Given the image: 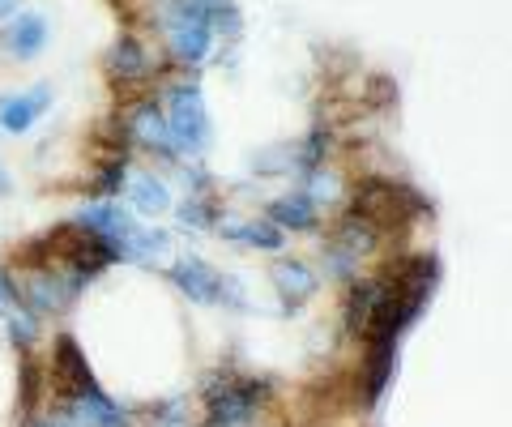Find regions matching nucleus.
Returning <instances> with one entry per match:
<instances>
[{
	"label": "nucleus",
	"mask_w": 512,
	"mask_h": 427,
	"mask_svg": "<svg viewBox=\"0 0 512 427\" xmlns=\"http://www.w3.org/2000/svg\"><path fill=\"white\" fill-rule=\"evenodd\" d=\"M167 133L175 150L197 154L210 146V116H205V99L197 86H175L167 94Z\"/></svg>",
	"instance_id": "obj_1"
},
{
	"label": "nucleus",
	"mask_w": 512,
	"mask_h": 427,
	"mask_svg": "<svg viewBox=\"0 0 512 427\" xmlns=\"http://www.w3.org/2000/svg\"><path fill=\"white\" fill-rule=\"evenodd\" d=\"M47 107H52V86H43V82L18 94H0V133H9V137L30 133Z\"/></svg>",
	"instance_id": "obj_2"
},
{
	"label": "nucleus",
	"mask_w": 512,
	"mask_h": 427,
	"mask_svg": "<svg viewBox=\"0 0 512 427\" xmlns=\"http://www.w3.org/2000/svg\"><path fill=\"white\" fill-rule=\"evenodd\" d=\"M47 39H52V26H47L43 13H30V9H22L18 18L0 26V52L13 60H35L47 47Z\"/></svg>",
	"instance_id": "obj_3"
},
{
	"label": "nucleus",
	"mask_w": 512,
	"mask_h": 427,
	"mask_svg": "<svg viewBox=\"0 0 512 427\" xmlns=\"http://www.w3.org/2000/svg\"><path fill=\"white\" fill-rule=\"evenodd\" d=\"M133 137L141 141V146L150 150H175L171 146V133H167V116L158 112V103H141L137 116H133Z\"/></svg>",
	"instance_id": "obj_4"
},
{
	"label": "nucleus",
	"mask_w": 512,
	"mask_h": 427,
	"mask_svg": "<svg viewBox=\"0 0 512 427\" xmlns=\"http://www.w3.org/2000/svg\"><path fill=\"white\" fill-rule=\"evenodd\" d=\"M128 205H137L141 214H163L171 205V193L163 180H154L150 171H141V176H133V184H128Z\"/></svg>",
	"instance_id": "obj_5"
},
{
	"label": "nucleus",
	"mask_w": 512,
	"mask_h": 427,
	"mask_svg": "<svg viewBox=\"0 0 512 427\" xmlns=\"http://www.w3.org/2000/svg\"><path fill=\"white\" fill-rule=\"evenodd\" d=\"M111 65H116L120 77H141L146 73V52H141L133 39H120L116 47H111Z\"/></svg>",
	"instance_id": "obj_6"
},
{
	"label": "nucleus",
	"mask_w": 512,
	"mask_h": 427,
	"mask_svg": "<svg viewBox=\"0 0 512 427\" xmlns=\"http://www.w3.org/2000/svg\"><path fill=\"white\" fill-rule=\"evenodd\" d=\"M18 13H22V0H0V26L9 18H18Z\"/></svg>",
	"instance_id": "obj_7"
},
{
	"label": "nucleus",
	"mask_w": 512,
	"mask_h": 427,
	"mask_svg": "<svg viewBox=\"0 0 512 427\" xmlns=\"http://www.w3.org/2000/svg\"><path fill=\"white\" fill-rule=\"evenodd\" d=\"M13 193V176H9V167L0 163V197H9Z\"/></svg>",
	"instance_id": "obj_8"
}]
</instances>
